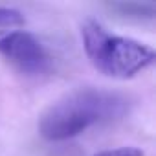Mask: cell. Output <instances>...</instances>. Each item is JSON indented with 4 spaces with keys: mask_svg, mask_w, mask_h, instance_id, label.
Listing matches in <instances>:
<instances>
[{
    "mask_svg": "<svg viewBox=\"0 0 156 156\" xmlns=\"http://www.w3.org/2000/svg\"><path fill=\"white\" fill-rule=\"evenodd\" d=\"M81 35L90 62L101 73L114 79H130L156 61V53L151 46L129 37L108 33L96 20H87Z\"/></svg>",
    "mask_w": 156,
    "mask_h": 156,
    "instance_id": "cell-2",
    "label": "cell"
},
{
    "mask_svg": "<svg viewBox=\"0 0 156 156\" xmlns=\"http://www.w3.org/2000/svg\"><path fill=\"white\" fill-rule=\"evenodd\" d=\"M114 8H118V9H121V11H125L129 15L141 17V19H145V17L152 19L154 17V9H156L152 4H116Z\"/></svg>",
    "mask_w": 156,
    "mask_h": 156,
    "instance_id": "cell-5",
    "label": "cell"
},
{
    "mask_svg": "<svg viewBox=\"0 0 156 156\" xmlns=\"http://www.w3.org/2000/svg\"><path fill=\"white\" fill-rule=\"evenodd\" d=\"M0 55L19 72L28 75H39L50 68L48 50L26 30H9L0 33Z\"/></svg>",
    "mask_w": 156,
    "mask_h": 156,
    "instance_id": "cell-3",
    "label": "cell"
},
{
    "mask_svg": "<svg viewBox=\"0 0 156 156\" xmlns=\"http://www.w3.org/2000/svg\"><path fill=\"white\" fill-rule=\"evenodd\" d=\"M24 24V15L15 8L0 6V28H17Z\"/></svg>",
    "mask_w": 156,
    "mask_h": 156,
    "instance_id": "cell-4",
    "label": "cell"
},
{
    "mask_svg": "<svg viewBox=\"0 0 156 156\" xmlns=\"http://www.w3.org/2000/svg\"><path fill=\"white\" fill-rule=\"evenodd\" d=\"M127 99L101 88H79L53 103L39 121V132L50 141H64L90 127L119 118Z\"/></svg>",
    "mask_w": 156,
    "mask_h": 156,
    "instance_id": "cell-1",
    "label": "cell"
},
{
    "mask_svg": "<svg viewBox=\"0 0 156 156\" xmlns=\"http://www.w3.org/2000/svg\"><path fill=\"white\" fill-rule=\"evenodd\" d=\"M94 156H143V152L138 147H118V149L101 151Z\"/></svg>",
    "mask_w": 156,
    "mask_h": 156,
    "instance_id": "cell-6",
    "label": "cell"
}]
</instances>
